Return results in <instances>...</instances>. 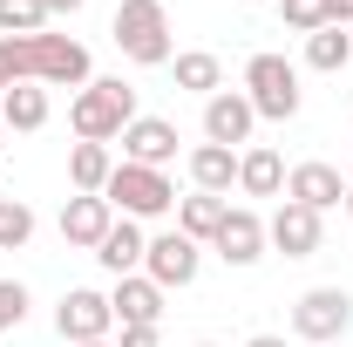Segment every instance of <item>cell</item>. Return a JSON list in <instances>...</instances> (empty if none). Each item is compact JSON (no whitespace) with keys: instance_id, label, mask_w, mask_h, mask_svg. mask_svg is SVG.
Masks as SVG:
<instances>
[{"instance_id":"ba28073f","label":"cell","mask_w":353,"mask_h":347,"mask_svg":"<svg viewBox=\"0 0 353 347\" xmlns=\"http://www.w3.org/2000/svg\"><path fill=\"white\" fill-rule=\"evenodd\" d=\"M252 123H259V109H252L238 88H218V95L204 102V143L238 150V143H252Z\"/></svg>"},{"instance_id":"5b68a950","label":"cell","mask_w":353,"mask_h":347,"mask_svg":"<svg viewBox=\"0 0 353 347\" xmlns=\"http://www.w3.org/2000/svg\"><path fill=\"white\" fill-rule=\"evenodd\" d=\"M102 198H109L123 218H163V212L176 205V184H170L163 171H150V164H116Z\"/></svg>"},{"instance_id":"f1b7e54d","label":"cell","mask_w":353,"mask_h":347,"mask_svg":"<svg viewBox=\"0 0 353 347\" xmlns=\"http://www.w3.org/2000/svg\"><path fill=\"white\" fill-rule=\"evenodd\" d=\"M326 28H353V0H326Z\"/></svg>"},{"instance_id":"4dcf8cb0","label":"cell","mask_w":353,"mask_h":347,"mask_svg":"<svg viewBox=\"0 0 353 347\" xmlns=\"http://www.w3.org/2000/svg\"><path fill=\"white\" fill-rule=\"evenodd\" d=\"M245 347H285V334H252Z\"/></svg>"},{"instance_id":"2e32d148","label":"cell","mask_w":353,"mask_h":347,"mask_svg":"<svg viewBox=\"0 0 353 347\" xmlns=\"http://www.w3.org/2000/svg\"><path fill=\"white\" fill-rule=\"evenodd\" d=\"M238 191H245V198H279V191H285V164H279L272 143H252V150L238 157Z\"/></svg>"},{"instance_id":"7a4b0ae2","label":"cell","mask_w":353,"mask_h":347,"mask_svg":"<svg viewBox=\"0 0 353 347\" xmlns=\"http://www.w3.org/2000/svg\"><path fill=\"white\" fill-rule=\"evenodd\" d=\"M68 123H75L82 143H109V136H123L136 123V88L116 82V75H95V82L68 102Z\"/></svg>"},{"instance_id":"ffe728a7","label":"cell","mask_w":353,"mask_h":347,"mask_svg":"<svg viewBox=\"0 0 353 347\" xmlns=\"http://www.w3.org/2000/svg\"><path fill=\"white\" fill-rule=\"evenodd\" d=\"M224 198H211V191H197V198H176V232L190 238V245H204V238H218V225H224Z\"/></svg>"},{"instance_id":"e575fe53","label":"cell","mask_w":353,"mask_h":347,"mask_svg":"<svg viewBox=\"0 0 353 347\" xmlns=\"http://www.w3.org/2000/svg\"><path fill=\"white\" fill-rule=\"evenodd\" d=\"M197 347H224V341H197Z\"/></svg>"},{"instance_id":"836d02e7","label":"cell","mask_w":353,"mask_h":347,"mask_svg":"<svg viewBox=\"0 0 353 347\" xmlns=\"http://www.w3.org/2000/svg\"><path fill=\"white\" fill-rule=\"evenodd\" d=\"M0 150H7V123H0Z\"/></svg>"},{"instance_id":"4316f807","label":"cell","mask_w":353,"mask_h":347,"mask_svg":"<svg viewBox=\"0 0 353 347\" xmlns=\"http://www.w3.org/2000/svg\"><path fill=\"white\" fill-rule=\"evenodd\" d=\"M21 320H28V286L21 279H0V334L21 327Z\"/></svg>"},{"instance_id":"83f0119b","label":"cell","mask_w":353,"mask_h":347,"mask_svg":"<svg viewBox=\"0 0 353 347\" xmlns=\"http://www.w3.org/2000/svg\"><path fill=\"white\" fill-rule=\"evenodd\" d=\"M116 347H163V341H157V327H123V341H116Z\"/></svg>"},{"instance_id":"603a6c76","label":"cell","mask_w":353,"mask_h":347,"mask_svg":"<svg viewBox=\"0 0 353 347\" xmlns=\"http://www.w3.org/2000/svg\"><path fill=\"white\" fill-rule=\"evenodd\" d=\"M347 62H353V35H347V28H319V35H306V68L340 75Z\"/></svg>"},{"instance_id":"5bb4252c","label":"cell","mask_w":353,"mask_h":347,"mask_svg":"<svg viewBox=\"0 0 353 347\" xmlns=\"http://www.w3.org/2000/svg\"><path fill=\"white\" fill-rule=\"evenodd\" d=\"M170 157H176V123H163V116H136L130 130H123V164L163 171Z\"/></svg>"},{"instance_id":"4fadbf2b","label":"cell","mask_w":353,"mask_h":347,"mask_svg":"<svg viewBox=\"0 0 353 347\" xmlns=\"http://www.w3.org/2000/svg\"><path fill=\"white\" fill-rule=\"evenodd\" d=\"M109 306H116V327H157L163 320V286L150 272H130V279H116Z\"/></svg>"},{"instance_id":"f546056e","label":"cell","mask_w":353,"mask_h":347,"mask_svg":"<svg viewBox=\"0 0 353 347\" xmlns=\"http://www.w3.org/2000/svg\"><path fill=\"white\" fill-rule=\"evenodd\" d=\"M48 14H75V7H88V0H41Z\"/></svg>"},{"instance_id":"6da1fadb","label":"cell","mask_w":353,"mask_h":347,"mask_svg":"<svg viewBox=\"0 0 353 347\" xmlns=\"http://www.w3.org/2000/svg\"><path fill=\"white\" fill-rule=\"evenodd\" d=\"M14 82H61V88H88V48L68 35H0V95Z\"/></svg>"},{"instance_id":"484cf974","label":"cell","mask_w":353,"mask_h":347,"mask_svg":"<svg viewBox=\"0 0 353 347\" xmlns=\"http://www.w3.org/2000/svg\"><path fill=\"white\" fill-rule=\"evenodd\" d=\"M279 14H285L292 35H319L326 28V0H279Z\"/></svg>"},{"instance_id":"8992f818","label":"cell","mask_w":353,"mask_h":347,"mask_svg":"<svg viewBox=\"0 0 353 347\" xmlns=\"http://www.w3.org/2000/svg\"><path fill=\"white\" fill-rule=\"evenodd\" d=\"M353 327V293L347 286H312L292 300V334L299 341H340Z\"/></svg>"},{"instance_id":"7c38bea8","label":"cell","mask_w":353,"mask_h":347,"mask_svg":"<svg viewBox=\"0 0 353 347\" xmlns=\"http://www.w3.org/2000/svg\"><path fill=\"white\" fill-rule=\"evenodd\" d=\"M211 245H218L224 265H259V259H265V218L245 212V205H238V212H224V225H218V238H211Z\"/></svg>"},{"instance_id":"1f68e13d","label":"cell","mask_w":353,"mask_h":347,"mask_svg":"<svg viewBox=\"0 0 353 347\" xmlns=\"http://www.w3.org/2000/svg\"><path fill=\"white\" fill-rule=\"evenodd\" d=\"M82 347H116V341H82Z\"/></svg>"},{"instance_id":"d6986e66","label":"cell","mask_w":353,"mask_h":347,"mask_svg":"<svg viewBox=\"0 0 353 347\" xmlns=\"http://www.w3.org/2000/svg\"><path fill=\"white\" fill-rule=\"evenodd\" d=\"M109 171H116L109 143H75V150H68V184H75L82 198H102V191H109Z\"/></svg>"},{"instance_id":"30bf717a","label":"cell","mask_w":353,"mask_h":347,"mask_svg":"<svg viewBox=\"0 0 353 347\" xmlns=\"http://www.w3.org/2000/svg\"><path fill=\"white\" fill-rule=\"evenodd\" d=\"M265 245H279L285 259H312L319 252V212H306V205H279L272 212V225H265Z\"/></svg>"},{"instance_id":"9a60e30c","label":"cell","mask_w":353,"mask_h":347,"mask_svg":"<svg viewBox=\"0 0 353 347\" xmlns=\"http://www.w3.org/2000/svg\"><path fill=\"white\" fill-rule=\"evenodd\" d=\"M285 198L306 205V212H333V205L347 198V184H340L333 164H299V171H285Z\"/></svg>"},{"instance_id":"d6a6232c","label":"cell","mask_w":353,"mask_h":347,"mask_svg":"<svg viewBox=\"0 0 353 347\" xmlns=\"http://www.w3.org/2000/svg\"><path fill=\"white\" fill-rule=\"evenodd\" d=\"M347 218H353V184H347Z\"/></svg>"},{"instance_id":"52a82bcc","label":"cell","mask_w":353,"mask_h":347,"mask_svg":"<svg viewBox=\"0 0 353 347\" xmlns=\"http://www.w3.org/2000/svg\"><path fill=\"white\" fill-rule=\"evenodd\" d=\"M109 327H116V306H109V293H95V286L61 293V306H54V334H61L68 347H82V341H109Z\"/></svg>"},{"instance_id":"8fae6325","label":"cell","mask_w":353,"mask_h":347,"mask_svg":"<svg viewBox=\"0 0 353 347\" xmlns=\"http://www.w3.org/2000/svg\"><path fill=\"white\" fill-rule=\"evenodd\" d=\"M109 225H116V205H109V198H82V191H75V198L61 205V238H68L75 252H95V245L109 238Z\"/></svg>"},{"instance_id":"9c48e42d","label":"cell","mask_w":353,"mask_h":347,"mask_svg":"<svg viewBox=\"0 0 353 347\" xmlns=\"http://www.w3.org/2000/svg\"><path fill=\"white\" fill-rule=\"evenodd\" d=\"M197 265H204V259H197V245H190L183 232L150 238V252H143V272H150L163 293H170V286H190V279H197Z\"/></svg>"},{"instance_id":"d4e9b609","label":"cell","mask_w":353,"mask_h":347,"mask_svg":"<svg viewBox=\"0 0 353 347\" xmlns=\"http://www.w3.org/2000/svg\"><path fill=\"white\" fill-rule=\"evenodd\" d=\"M28 238H34V212L21 198H0V252H21Z\"/></svg>"},{"instance_id":"d590c367","label":"cell","mask_w":353,"mask_h":347,"mask_svg":"<svg viewBox=\"0 0 353 347\" xmlns=\"http://www.w3.org/2000/svg\"><path fill=\"white\" fill-rule=\"evenodd\" d=\"M245 7H259V0H245Z\"/></svg>"},{"instance_id":"44dd1931","label":"cell","mask_w":353,"mask_h":347,"mask_svg":"<svg viewBox=\"0 0 353 347\" xmlns=\"http://www.w3.org/2000/svg\"><path fill=\"white\" fill-rule=\"evenodd\" d=\"M0 123H7V130H41L48 123V88L14 82L7 95H0Z\"/></svg>"},{"instance_id":"277c9868","label":"cell","mask_w":353,"mask_h":347,"mask_svg":"<svg viewBox=\"0 0 353 347\" xmlns=\"http://www.w3.org/2000/svg\"><path fill=\"white\" fill-rule=\"evenodd\" d=\"M245 102L265 123H292L299 116V68L285 55H252L245 62Z\"/></svg>"},{"instance_id":"3957f363","label":"cell","mask_w":353,"mask_h":347,"mask_svg":"<svg viewBox=\"0 0 353 347\" xmlns=\"http://www.w3.org/2000/svg\"><path fill=\"white\" fill-rule=\"evenodd\" d=\"M116 48L143 62V68H163L170 62V14H163V0H123L116 7Z\"/></svg>"},{"instance_id":"cb8c5ba5","label":"cell","mask_w":353,"mask_h":347,"mask_svg":"<svg viewBox=\"0 0 353 347\" xmlns=\"http://www.w3.org/2000/svg\"><path fill=\"white\" fill-rule=\"evenodd\" d=\"M0 35H48L41 0H0Z\"/></svg>"},{"instance_id":"ac0fdd59","label":"cell","mask_w":353,"mask_h":347,"mask_svg":"<svg viewBox=\"0 0 353 347\" xmlns=\"http://www.w3.org/2000/svg\"><path fill=\"white\" fill-rule=\"evenodd\" d=\"M190 184L211 191V198H224V191L238 184V150H224V143H197V150H190Z\"/></svg>"},{"instance_id":"e0dca14e","label":"cell","mask_w":353,"mask_h":347,"mask_svg":"<svg viewBox=\"0 0 353 347\" xmlns=\"http://www.w3.org/2000/svg\"><path fill=\"white\" fill-rule=\"evenodd\" d=\"M143 252H150V238H143V232H136V218H116V225H109V238H102V245H95V259L109 265V272H116V279H130L136 265H143Z\"/></svg>"},{"instance_id":"7402d4cb","label":"cell","mask_w":353,"mask_h":347,"mask_svg":"<svg viewBox=\"0 0 353 347\" xmlns=\"http://www.w3.org/2000/svg\"><path fill=\"white\" fill-rule=\"evenodd\" d=\"M176 88H190V95H218L224 88V62L211 55V48H190V55H176Z\"/></svg>"}]
</instances>
